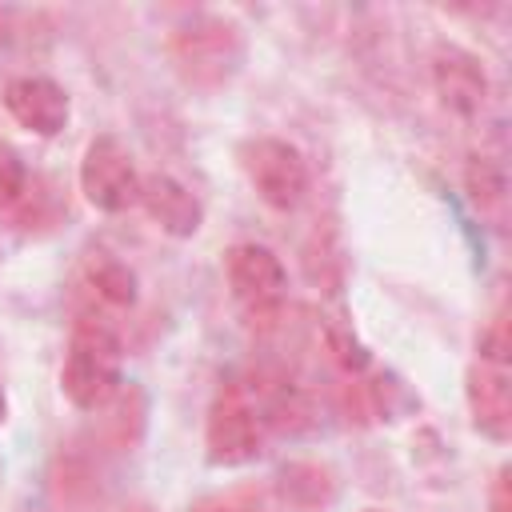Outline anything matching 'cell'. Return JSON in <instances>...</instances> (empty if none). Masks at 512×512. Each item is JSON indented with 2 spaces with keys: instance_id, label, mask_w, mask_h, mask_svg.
I'll return each mask as SVG.
<instances>
[{
  "instance_id": "ba28073f",
  "label": "cell",
  "mask_w": 512,
  "mask_h": 512,
  "mask_svg": "<svg viewBox=\"0 0 512 512\" xmlns=\"http://www.w3.org/2000/svg\"><path fill=\"white\" fill-rule=\"evenodd\" d=\"M4 108H8V116H12L20 128H28V132H36V136H56V132H64V124H68V116H72L68 92H64L56 80H48V76H16V80H8V88H4Z\"/></svg>"
},
{
  "instance_id": "ac0fdd59",
  "label": "cell",
  "mask_w": 512,
  "mask_h": 512,
  "mask_svg": "<svg viewBox=\"0 0 512 512\" xmlns=\"http://www.w3.org/2000/svg\"><path fill=\"white\" fill-rule=\"evenodd\" d=\"M364 512H376V508H364Z\"/></svg>"
},
{
  "instance_id": "7c38bea8",
  "label": "cell",
  "mask_w": 512,
  "mask_h": 512,
  "mask_svg": "<svg viewBox=\"0 0 512 512\" xmlns=\"http://www.w3.org/2000/svg\"><path fill=\"white\" fill-rule=\"evenodd\" d=\"M464 188H468L476 212L488 216L500 228L504 224V200H508L504 196V172L496 164H488L484 156H472L468 160V172H464Z\"/></svg>"
},
{
  "instance_id": "30bf717a",
  "label": "cell",
  "mask_w": 512,
  "mask_h": 512,
  "mask_svg": "<svg viewBox=\"0 0 512 512\" xmlns=\"http://www.w3.org/2000/svg\"><path fill=\"white\" fill-rule=\"evenodd\" d=\"M136 204L148 212V220H152L160 232H168V236H176V240L196 236L200 224H204L200 200H196L176 176H168V172L140 176V196H136Z\"/></svg>"
},
{
  "instance_id": "3957f363",
  "label": "cell",
  "mask_w": 512,
  "mask_h": 512,
  "mask_svg": "<svg viewBox=\"0 0 512 512\" xmlns=\"http://www.w3.org/2000/svg\"><path fill=\"white\" fill-rule=\"evenodd\" d=\"M268 400H260L248 384L228 380L212 408H208V428H204V448L216 468H240L252 464L264 448V428H268Z\"/></svg>"
},
{
  "instance_id": "e0dca14e",
  "label": "cell",
  "mask_w": 512,
  "mask_h": 512,
  "mask_svg": "<svg viewBox=\"0 0 512 512\" xmlns=\"http://www.w3.org/2000/svg\"><path fill=\"white\" fill-rule=\"evenodd\" d=\"M0 36H4V12H0Z\"/></svg>"
},
{
  "instance_id": "4fadbf2b",
  "label": "cell",
  "mask_w": 512,
  "mask_h": 512,
  "mask_svg": "<svg viewBox=\"0 0 512 512\" xmlns=\"http://www.w3.org/2000/svg\"><path fill=\"white\" fill-rule=\"evenodd\" d=\"M28 196V168H24V156L0 140V208H16L20 200Z\"/></svg>"
},
{
  "instance_id": "9c48e42d",
  "label": "cell",
  "mask_w": 512,
  "mask_h": 512,
  "mask_svg": "<svg viewBox=\"0 0 512 512\" xmlns=\"http://www.w3.org/2000/svg\"><path fill=\"white\" fill-rule=\"evenodd\" d=\"M432 84L436 96L448 112L456 116H480V108L488 104V76L480 68V60L456 44L440 48L432 60Z\"/></svg>"
},
{
  "instance_id": "5b68a950",
  "label": "cell",
  "mask_w": 512,
  "mask_h": 512,
  "mask_svg": "<svg viewBox=\"0 0 512 512\" xmlns=\"http://www.w3.org/2000/svg\"><path fill=\"white\" fill-rule=\"evenodd\" d=\"M236 156H240L248 184L256 188V196L268 208H276V212L300 208V200L308 196V164L296 144H288L280 136H252L240 144Z\"/></svg>"
},
{
  "instance_id": "2e32d148",
  "label": "cell",
  "mask_w": 512,
  "mask_h": 512,
  "mask_svg": "<svg viewBox=\"0 0 512 512\" xmlns=\"http://www.w3.org/2000/svg\"><path fill=\"white\" fill-rule=\"evenodd\" d=\"M0 424H4V392H0Z\"/></svg>"
},
{
  "instance_id": "52a82bcc",
  "label": "cell",
  "mask_w": 512,
  "mask_h": 512,
  "mask_svg": "<svg viewBox=\"0 0 512 512\" xmlns=\"http://www.w3.org/2000/svg\"><path fill=\"white\" fill-rule=\"evenodd\" d=\"M224 272H228V288L236 304L248 308L252 316H268L284 300L288 272L280 256L264 244H232L224 256Z\"/></svg>"
},
{
  "instance_id": "5bb4252c",
  "label": "cell",
  "mask_w": 512,
  "mask_h": 512,
  "mask_svg": "<svg viewBox=\"0 0 512 512\" xmlns=\"http://www.w3.org/2000/svg\"><path fill=\"white\" fill-rule=\"evenodd\" d=\"M492 512H508V468H500L492 484Z\"/></svg>"
},
{
  "instance_id": "8992f818",
  "label": "cell",
  "mask_w": 512,
  "mask_h": 512,
  "mask_svg": "<svg viewBox=\"0 0 512 512\" xmlns=\"http://www.w3.org/2000/svg\"><path fill=\"white\" fill-rule=\"evenodd\" d=\"M80 192L100 212H124L140 196V172L120 136H96L80 160Z\"/></svg>"
},
{
  "instance_id": "6da1fadb",
  "label": "cell",
  "mask_w": 512,
  "mask_h": 512,
  "mask_svg": "<svg viewBox=\"0 0 512 512\" xmlns=\"http://www.w3.org/2000/svg\"><path fill=\"white\" fill-rule=\"evenodd\" d=\"M120 384V336L100 312H80L68 336L60 388L80 412H96L116 396Z\"/></svg>"
},
{
  "instance_id": "8fae6325",
  "label": "cell",
  "mask_w": 512,
  "mask_h": 512,
  "mask_svg": "<svg viewBox=\"0 0 512 512\" xmlns=\"http://www.w3.org/2000/svg\"><path fill=\"white\" fill-rule=\"evenodd\" d=\"M84 288L104 308H132L136 304V272L108 252H92L84 260Z\"/></svg>"
},
{
  "instance_id": "277c9868",
  "label": "cell",
  "mask_w": 512,
  "mask_h": 512,
  "mask_svg": "<svg viewBox=\"0 0 512 512\" xmlns=\"http://www.w3.org/2000/svg\"><path fill=\"white\" fill-rule=\"evenodd\" d=\"M244 56L240 28L220 16H192L172 32V64L196 88H220Z\"/></svg>"
},
{
  "instance_id": "7a4b0ae2",
  "label": "cell",
  "mask_w": 512,
  "mask_h": 512,
  "mask_svg": "<svg viewBox=\"0 0 512 512\" xmlns=\"http://www.w3.org/2000/svg\"><path fill=\"white\" fill-rule=\"evenodd\" d=\"M464 396H468L472 428L488 440H508V432H512V368H508V324H504V316H496L480 332Z\"/></svg>"
},
{
  "instance_id": "9a60e30c",
  "label": "cell",
  "mask_w": 512,
  "mask_h": 512,
  "mask_svg": "<svg viewBox=\"0 0 512 512\" xmlns=\"http://www.w3.org/2000/svg\"><path fill=\"white\" fill-rule=\"evenodd\" d=\"M192 512H232L228 504H200V508H192Z\"/></svg>"
}]
</instances>
